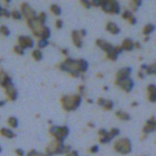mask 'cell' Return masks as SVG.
Masks as SVG:
<instances>
[{
    "instance_id": "1",
    "label": "cell",
    "mask_w": 156,
    "mask_h": 156,
    "mask_svg": "<svg viewBox=\"0 0 156 156\" xmlns=\"http://www.w3.org/2000/svg\"><path fill=\"white\" fill-rule=\"evenodd\" d=\"M64 108L66 111H73L78 108L81 101V97L79 95L70 96V97H63L62 99Z\"/></svg>"
},
{
    "instance_id": "2",
    "label": "cell",
    "mask_w": 156,
    "mask_h": 156,
    "mask_svg": "<svg viewBox=\"0 0 156 156\" xmlns=\"http://www.w3.org/2000/svg\"><path fill=\"white\" fill-rule=\"evenodd\" d=\"M114 148L117 152L120 153L126 154L129 153L131 150L130 142L127 139H122L117 141L114 145Z\"/></svg>"
},
{
    "instance_id": "3",
    "label": "cell",
    "mask_w": 156,
    "mask_h": 156,
    "mask_svg": "<svg viewBox=\"0 0 156 156\" xmlns=\"http://www.w3.org/2000/svg\"><path fill=\"white\" fill-rule=\"evenodd\" d=\"M50 133L53 134L54 136L56 137L58 141L62 142L64 137L66 136L69 133V129L66 126H62V127H58V126H53L50 129Z\"/></svg>"
},
{
    "instance_id": "4",
    "label": "cell",
    "mask_w": 156,
    "mask_h": 156,
    "mask_svg": "<svg viewBox=\"0 0 156 156\" xmlns=\"http://www.w3.org/2000/svg\"><path fill=\"white\" fill-rule=\"evenodd\" d=\"M104 10L109 13H119L120 10V5L117 2H101Z\"/></svg>"
},
{
    "instance_id": "5",
    "label": "cell",
    "mask_w": 156,
    "mask_h": 156,
    "mask_svg": "<svg viewBox=\"0 0 156 156\" xmlns=\"http://www.w3.org/2000/svg\"><path fill=\"white\" fill-rule=\"evenodd\" d=\"M116 83L118 84L119 85L122 87L124 90H126L127 92H129L131 89L133 88V82L130 79H123V80H119L117 79V82Z\"/></svg>"
},
{
    "instance_id": "6",
    "label": "cell",
    "mask_w": 156,
    "mask_h": 156,
    "mask_svg": "<svg viewBox=\"0 0 156 156\" xmlns=\"http://www.w3.org/2000/svg\"><path fill=\"white\" fill-rule=\"evenodd\" d=\"M20 44V47L24 50L26 47H32L34 45V41L29 37H20L18 39Z\"/></svg>"
},
{
    "instance_id": "7",
    "label": "cell",
    "mask_w": 156,
    "mask_h": 156,
    "mask_svg": "<svg viewBox=\"0 0 156 156\" xmlns=\"http://www.w3.org/2000/svg\"><path fill=\"white\" fill-rule=\"evenodd\" d=\"M21 6H22V7H21V10L23 11V13H24V15L27 17L28 21L36 19V18H35V12H34L27 4H24Z\"/></svg>"
},
{
    "instance_id": "8",
    "label": "cell",
    "mask_w": 156,
    "mask_h": 156,
    "mask_svg": "<svg viewBox=\"0 0 156 156\" xmlns=\"http://www.w3.org/2000/svg\"><path fill=\"white\" fill-rule=\"evenodd\" d=\"M131 72L130 68H125L123 69L120 70V71L117 73V77H118L119 80H123V79H127L128 76L129 75Z\"/></svg>"
},
{
    "instance_id": "9",
    "label": "cell",
    "mask_w": 156,
    "mask_h": 156,
    "mask_svg": "<svg viewBox=\"0 0 156 156\" xmlns=\"http://www.w3.org/2000/svg\"><path fill=\"white\" fill-rule=\"evenodd\" d=\"M7 87V93L9 95V97H10L11 99H12V100H15L17 98L16 90L15 89V88H14V86L12 84H9Z\"/></svg>"
},
{
    "instance_id": "10",
    "label": "cell",
    "mask_w": 156,
    "mask_h": 156,
    "mask_svg": "<svg viewBox=\"0 0 156 156\" xmlns=\"http://www.w3.org/2000/svg\"><path fill=\"white\" fill-rule=\"evenodd\" d=\"M73 41H74L75 44L78 47H82V41H81L80 38V35H79V33L76 30H74L73 32Z\"/></svg>"
},
{
    "instance_id": "11",
    "label": "cell",
    "mask_w": 156,
    "mask_h": 156,
    "mask_svg": "<svg viewBox=\"0 0 156 156\" xmlns=\"http://www.w3.org/2000/svg\"><path fill=\"white\" fill-rule=\"evenodd\" d=\"M107 29L112 34H118L120 32V29L115 24L112 22H109L107 24Z\"/></svg>"
},
{
    "instance_id": "12",
    "label": "cell",
    "mask_w": 156,
    "mask_h": 156,
    "mask_svg": "<svg viewBox=\"0 0 156 156\" xmlns=\"http://www.w3.org/2000/svg\"><path fill=\"white\" fill-rule=\"evenodd\" d=\"M123 49L126 50H131L133 48V43L130 39H126L123 41Z\"/></svg>"
},
{
    "instance_id": "13",
    "label": "cell",
    "mask_w": 156,
    "mask_h": 156,
    "mask_svg": "<svg viewBox=\"0 0 156 156\" xmlns=\"http://www.w3.org/2000/svg\"><path fill=\"white\" fill-rule=\"evenodd\" d=\"M78 65H79V69L82 72H85L87 70L88 68V62L84 59H80L78 61Z\"/></svg>"
},
{
    "instance_id": "14",
    "label": "cell",
    "mask_w": 156,
    "mask_h": 156,
    "mask_svg": "<svg viewBox=\"0 0 156 156\" xmlns=\"http://www.w3.org/2000/svg\"><path fill=\"white\" fill-rule=\"evenodd\" d=\"M41 36H42L43 39L44 40H46V39H47V38L50 37V29L47 27H44V28H43L42 33H41Z\"/></svg>"
},
{
    "instance_id": "15",
    "label": "cell",
    "mask_w": 156,
    "mask_h": 156,
    "mask_svg": "<svg viewBox=\"0 0 156 156\" xmlns=\"http://www.w3.org/2000/svg\"><path fill=\"white\" fill-rule=\"evenodd\" d=\"M1 133H2L3 136L8 137V138H12V137L15 136V134L10 130V129H2L1 130Z\"/></svg>"
},
{
    "instance_id": "16",
    "label": "cell",
    "mask_w": 156,
    "mask_h": 156,
    "mask_svg": "<svg viewBox=\"0 0 156 156\" xmlns=\"http://www.w3.org/2000/svg\"><path fill=\"white\" fill-rule=\"evenodd\" d=\"M116 114H117V117H120V118L122 119V120H129V114L123 112V111H117Z\"/></svg>"
},
{
    "instance_id": "17",
    "label": "cell",
    "mask_w": 156,
    "mask_h": 156,
    "mask_svg": "<svg viewBox=\"0 0 156 156\" xmlns=\"http://www.w3.org/2000/svg\"><path fill=\"white\" fill-rule=\"evenodd\" d=\"M155 29V26L153 24H147V25L145 27L144 30H143V33L145 34H149L151 32H152V30H154Z\"/></svg>"
},
{
    "instance_id": "18",
    "label": "cell",
    "mask_w": 156,
    "mask_h": 156,
    "mask_svg": "<svg viewBox=\"0 0 156 156\" xmlns=\"http://www.w3.org/2000/svg\"><path fill=\"white\" fill-rule=\"evenodd\" d=\"M117 54H118V53L114 50V49H113V50H110V51L108 52V56L109 59H112V60H115L117 58Z\"/></svg>"
},
{
    "instance_id": "19",
    "label": "cell",
    "mask_w": 156,
    "mask_h": 156,
    "mask_svg": "<svg viewBox=\"0 0 156 156\" xmlns=\"http://www.w3.org/2000/svg\"><path fill=\"white\" fill-rule=\"evenodd\" d=\"M32 55H33V57L35 59H37V60H40V59H41V58H42V53H41L39 50H34Z\"/></svg>"
},
{
    "instance_id": "20",
    "label": "cell",
    "mask_w": 156,
    "mask_h": 156,
    "mask_svg": "<svg viewBox=\"0 0 156 156\" xmlns=\"http://www.w3.org/2000/svg\"><path fill=\"white\" fill-rule=\"evenodd\" d=\"M51 11L56 15H60L61 13L60 9H59V6L56 5H51Z\"/></svg>"
},
{
    "instance_id": "21",
    "label": "cell",
    "mask_w": 156,
    "mask_h": 156,
    "mask_svg": "<svg viewBox=\"0 0 156 156\" xmlns=\"http://www.w3.org/2000/svg\"><path fill=\"white\" fill-rule=\"evenodd\" d=\"M9 123L12 126V127H16L18 126V120L15 117H11L9 120Z\"/></svg>"
},
{
    "instance_id": "22",
    "label": "cell",
    "mask_w": 156,
    "mask_h": 156,
    "mask_svg": "<svg viewBox=\"0 0 156 156\" xmlns=\"http://www.w3.org/2000/svg\"><path fill=\"white\" fill-rule=\"evenodd\" d=\"M113 105H114V104H113V102L111 101H105V105H104V107H105V109H108V110H111V108H113Z\"/></svg>"
},
{
    "instance_id": "23",
    "label": "cell",
    "mask_w": 156,
    "mask_h": 156,
    "mask_svg": "<svg viewBox=\"0 0 156 156\" xmlns=\"http://www.w3.org/2000/svg\"><path fill=\"white\" fill-rule=\"evenodd\" d=\"M146 69H147L148 74H155V65H152V66H150L147 67Z\"/></svg>"
},
{
    "instance_id": "24",
    "label": "cell",
    "mask_w": 156,
    "mask_h": 156,
    "mask_svg": "<svg viewBox=\"0 0 156 156\" xmlns=\"http://www.w3.org/2000/svg\"><path fill=\"white\" fill-rule=\"evenodd\" d=\"M46 18H47V15H46V14L44 13V12L41 13V15H40L39 16V21H41V23L44 24V22H45L46 21Z\"/></svg>"
},
{
    "instance_id": "25",
    "label": "cell",
    "mask_w": 156,
    "mask_h": 156,
    "mask_svg": "<svg viewBox=\"0 0 156 156\" xmlns=\"http://www.w3.org/2000/svg\"><path fill=\"white\" fill-rule=\"evenodd\" d=\"M132 17V13L129 11H126V12H123V18L125 19H128V18H130Z\"/></svg>"
},
{
    "instance_id": "26",
    "label": "cell",
    "mask_w": 156,
    "mask_h": 156,
    "mask_svg": "<svg viewBox=\"0 0 156 156\" xmlns=\"http://www.w3.org/2000/svg\"><path fill=\"white\" fill-rule=\"evenodd\" d=\"M47 44H48V42H47L46 40H44V39H42L41 41H39V43H38V46H39L40 47H46Z\"/></svg>"
},
{
    "instance_id": "27",
    "label": "cell",
    "mask_w": 156,
    "mask_h": 156,
    "mask_svg": "<svg viewBox=\"0 0 156 156\" xmlns=\"http://www.w3.org/2000/svg\"><path fill=\"white\" fill-rule=\"evenodd\" d=\"M12 16H13L14 18H15V19H20L21 17V14L19 13L18 12H12Z\"/></svg>"
},
{
    "instance_id": "28",
    "label": "cell",
    "mask_w": 156,
    "mask_h": 156,
    "mask_svg": "<svg viewBox=\"0 0 156 156\" xmlns=\"http://www.w3.org/2000/svg\"><path fill=\"white\" fill-rule=\"evenodd\" d=\"M148 90L150 91L151 94H155V86L154 85H150L148 87Z\"/></svg>"
},
{
    "instance_id": "29",
    "label": "cell",
    "mask_w": 156,
    "mask_h": 156,
    "mask_svg": "<svg viewBox=\"0 0 156 156\" xmlns=\"http://www.w3.org/2000/svg\"><path fill=\"white\" fill-rule=\"evenodd\" d=\"M15 51L16 53H18V54H21L22 55L24 53V51H23V49L20 47H15Z\"/></svg>"
},
{
    "instance_id": "30",
    "label": "cell",
    "mask_w": 156,
    "mask_h": 156,
    "mask_svg": "<svg viewBox=\"0 0 156 156\" xmlns=\"http://www.w3.org/2000/svg\"><path fill=\"white\" fill-rule=\"evenodd\" d=\"M1 30H2V33L4 34L5 35H9V29H8L6 27H5V26H2V27Z\"/></svg>"
},
{
    "instance_id": "31",
    "label": "cell",
    "mask_w": 156,
    "mask_h": 156,
    "mask_svg": "<svg viewBox=\"0 0 156 156\" xmlns=\"http://www.w3.org/2000/svg\"><path fill=\"white\" fill-rule=\"evenodd\" d=\"M119 133H120V131H119V129H113L111 131V133H111V135L113 136H115L118 135Z\"/></svg>"
},
{
    "instance_id": "32",
    "label": "cell",
    "mask_w": 156,
    "mask_h": 156,
    "mask_svg": "<svg viewBox=\"0 0 156 156\" xmlns=\"http://www.w3.org/2000/svg\"><path fill=\"white\" fill-rule=\"evenodd\" d=\"M149 100L151 101H155L156 100V95L155 94H151L150 96H149Z\"/></svg>"
},
{
    "instance_id": "33",
    "label": "cell",
    "mask_w": 156,
    "mask_h": 156,
    "mask_svg": "<svg viewBox=\"0 0 156 156\" xmlns=\"http://www.w3.org/2000/svg\"><path fill=\"white\" fill-rule=\"evenodd\" d=\"M27 156H45V155H40V154L36 153L35 152H31L27 155Z\"/></svg>"
},
{
    "instance_id": "34",
    "label": "cell",
    "mask_w": 156,
    "mask_h": 156,
    "mask_svg": "<svg viewBox=\"0 0 156 156\" xmlns=\"http://www.w3.org/2000/svg\"><path fill=\"white\" fill-rule=\"evenodd\" d=\"M98 150V147L97 146H94L91 149V152H92V153H94V152H97Z\"/></svg>"
},
{
    "instance_id": "35",
    "label": "cell",
    "mask_w": 156,
    "mask_h": 156,
    "mask_svg": "<svg viewBox=\"0 0 156 156\" xmlns=\"http://www.w3.org/2000/svg\"><path fill=\"white\" fill-rule=\"evenodd\" d=\"M105 103V100L103 98H100L98 101V104L99 105H103L104 106Z\"/></svg>"
},
{
    "instance_id": "36",
    "label": "cell",
    "mask_w": 156,
    "mask_h": 156,
    "mask_svg": "<svg viewBox=\"0 0 156 156\" xmlns=\"http://www.w3.org/2000/svg\"><path fill=\"white\" fill-rule=\"evenodd\" d=\"M62 21H61V20H58V21H56V27L60 28V27H62Z\"/></svg>"
},
{
    "instance_id": "37",
    "label": "cell",
    "mask_w": 156,
    "mask_h": 156,
    "mask_svg": "<svg viewBox=\"0 0 156 156\" xmlns=\"http://www.w3.org/2000/svg\"><path fill=\"white\" fill-rule=\"evenodd\" d=\"M16 153L18 154L19 156H22L23 155H24V152H23V151L21 150V149H17Z\"/></svg>"
},
{
    "instance_id": "38",
    "label": "cell",
    "mask_w": 156,
    "mask_h": 156,
    "mask_svg": "<svg viewBox=\"0 0 156 156\" xmlns=\"http://www.w3.org/2000/svg\"><path fill=\"white\" fill-rule=\"evenodd\" d=\"M99 134H100V135L105 136L107 134V131L105 130V129H100V130H99Z\"/></svg>"
},
{
    "instance_id": "39",
    "label": "cell",
    "mask_w": 156,
    "mask_h": 156,
    "mask_svg": "<svg viewBox=\"0 0 156 156\" xmlns=\"http://www.w3.org/2000/svg\"><path fill=\"white\" fill-rule=\"evenodd\" d=\"M129 21H130L131 24H135L136 21V18H134V17L132 16L130 18H129Z\"/></svg>"
},
{
    "instance_id": "40",
    "label": "cell",
    "mask_w": 156,
    "mask_h": 156,
    "mask_svg": "<svg viewBox=\"0 0 156 156\" xmlns=\"http://www.w3.org/2000/svg\"><path fill=\"white\" fill-rule=\"evenodd\" d=\"M67 156H78V153L76 152H70L69 154H68V155Z\"/></svg>"
},
{
    "instance_id": "41",
    "label": "cell",
    "mask_w": 156,
    "mask_h": 156,
    "mask_svg": "<svg viewBox=\"0 0 156 156\" xmlns=\"http://www.w3.org/2000/svg\"><path fill=\"white\" fill-rule=\"evenodd\" d=\"M82 3H84V4H85V6H86L87 8H89L90 7V2H86V1H83L82 2Z\"/></svg>"
},
{
    "instance_id": "42",
    "label": "cell",
    "mask_w": 156,
    "mask_h": 156,
    "mask_svg": "<svg viewBox=\"0 0 156 156\" xmlns=\"http://www.w3.org/2000/svg\"><path fill=\"white\" fill-rule=\"evenodd\" d=\"M139 76H140V77H141V78L144 77V76H143V73H139Z\"/></svg>"
},
{
    "instance_id": "43",
    "label": "cell",
    "mask_w": 156,
    "mask_h": 156,
    "mask_svg": "<svg viewBox=\"0 0 156 156\" xmlns=\"http://www.w3.org/2000/svg\"><path fill=\"white\" fill-rule=\"evenodd\" d=\"M136 47H139V48H140V47H141V46H140V44H139V42H136Z\"/></svg>"
},
{
    "instance_id": "44",
    "label": "cell",
    "mask_w": 156,
    "mask_h": 156,
    "mask_svg": "<svg viewBox=\"0 0 156 156\" xmlns=\"http://www.w3.org/2000/svg\"><path fill=\"white\" fill-rule=\"evenodd\" d=\"M141 68L142 69H146V68H147V66H146V65H142Z\"/></svg>"
},
{
    "instance_id": "45",
    "label": "cell",
    "mask_w": 156,
    "mask_h": 156,
    "mask_svg": "<svg viewBox=\"0 0 156 156\" xmlns=\"http://www.w3.org/2000/svg\"><path fill=\"white\" fill-rule=\"evenodd\" d=\"M62 53H65V54H67V53H68V51H67L66 50H62Z\"/></svg>"
},
{
    "instance_id": "46",
    "label": "cell",
    "mask_w": 156,
    "mask_h": 156,
    "mask_svg": "<svg viewBox=\"0 0 156 156\" xmlns=\"http://www.w3.org/2000/svg\"><path fill=\"white\" fill-rule=\"evenodd\" d=\"M82 35H85V30H82Z\"/></svg>"
}]
</instances>
